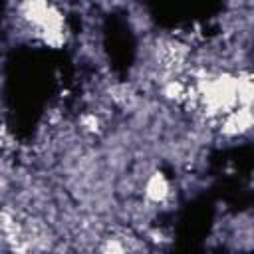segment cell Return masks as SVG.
<instances>
[{
  "mask_svg": "<svg viewBox=\"0 0 254 254\" xmlns=\"http://www.w3.org/2000/svg\"><path fill=\"white\" fill-rule=\"evenodd\" d=\"M171 196V187L167 183V179L163 177V173H151L145 181V198L149 202H165Z\"/></svg>",
  "mask_w": 254,
  "mask_h": 254,
  "instance_id": "obj_1",
  "label": "cell"
}]
</instances>
